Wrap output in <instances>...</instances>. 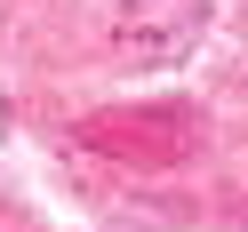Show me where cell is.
Returning a JSON list of instances; mask_svg holds the SVG:
<instances>
[{
  "instance_id": "6da1fadb",
  "label": "cell",
  "mask_w": 248,
  "mask_h": 232,
  "mask_svg": "<svg viewBox=\"0 0 248 232\" xmlns=\"http://www.w3.org/2000/svg\"><path fill=\"white\" fill-rule=\"evenodd\" d=\"M200 24H208V0H120L112 8V32L128 40L136 64H176L200 40Z\"/></svg>"
}]
</instances>
